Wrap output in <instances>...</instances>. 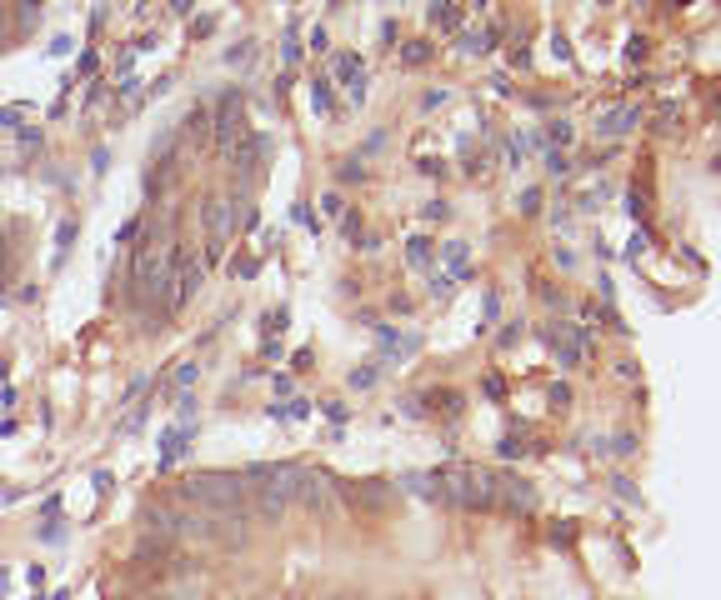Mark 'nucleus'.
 Returning a JSON list of instances; mask_svg holds the SVG:
<instances>
[{"label":"nucleus","mask_w":721,"mask_h":600,"mask_svg":"<svg viewBox=\"0 0 721 600\" xmlns=\"http://www.w3.org/2000/svg\"><path fill=\"white\" fill-rule=\"evenodd\" d=\"M190 380H196V360H185V366L176 371V380H171V385H176V391H185V385H190Z\"/></svg>","instance_id":"20"},{"label":"nucleus","mask_w":721,"mask_h":600,"mask_svg":"<svg viewBox=\"0 0 721 600\" xmlns=\"http://www.w3.org/2000/svg\"><path fill=\"white\" fill-rule=\"evenodd\" d=\"M406 255H411V265H431V241H421V235H416V241L406 245Z\"/></svg>","instance_id":"13"},{"label":"nucleus","mask_w":721,"mask_h":600,"mask_svg":"<svg viewBox=\"0 0 721 600\" xmlns=\"http://www.w3.org/2000/svg\"><path fill=\"white\" fill-rule=\"evenodd\" d=\"M136 230H140V221H125V225L116 230V245H125V241H136Z\"/></svg>","instance_id":"21"},{"label":"nucleus","mask_w":721,"mask_h":600,"mask_svg":"<svg viewBox=\"0 0 721 600\" xmlns=\"http://www.w3.org/2000/svg\"><path fill=\"white\" fill-rule=\"evenodd\" d=\"M196 10V0H171V15H190Z\"/></svg>","instance_id":"24"},{"label":"nucleus","mask_w":721,"mask_h":600,"mask_svg":"<svg viewBox=\"0 0 721 600\" xmlns=\"http://www.w3.org/2000/svg\"><path fill=\"white\" fill-rule=\"evenodd\" d=\"M40 140H46V135H40V131H20V150H35Z\"/></svg>","instance_id":"22"},{"label":"nucleus","mask_w":721,"mask_h":600,"mask_svg":"<svg viewBox=\"0 0 721 600\" xmlns=\"http://www.w3.org/2000/svg\"><path fill=\"white\" fill-rule=\"evenodd\" d=\"M301 510H311V516H326V521H336L341 510H336V490H331V480L321 476V470H295V496H291Z\"/></svg>","instance_id":"2"},{"label":"nucleus","mask_w":721,"mask_h":600,"mask_svg":"<svg viewBox=\"0 0 721 600\" xmlns=\"http://www.w3.org/2000/svg\"><path fill=\"white\" fill-rule=\"evenodd\" d=\"M351 385H356V391H371V385H376V366H366V371H351Z\"/></svg>","instance_id":"18"},{"label":"nucleus","mask_w":721,"mask_h":600,"mask_svg":"<svg viewBox=\"0 0 721 600\" xmlns=\"http://www.w3.org/2000/svg\"><path fill=\"white\" fill-rule=\"evenodd\" d=\"M176 135H181V140H190V145H206V140H210V105H201V100L190 105Z\"/></svg>","instance_id":"7"},{"label":"nucleus","mask_w":721,"mask_h":600,"mask_svg":"<svg viewBox=\"0 0 721 600\" xmlns=\"http://www.w3.org/2000/svg\"><path fill=\"white\" fill-rule=\"evenodd\" d=\"M190 440H196V420H181V425H171V431L161 435V470H171L185 450H190Z\"/></svg>","instance_id":"6"},{"label":"nucleus","mask_w":721,"mask_h":600,"mask_svg":"<svg viewBox=\"0 0 721 600\" xmlns=\"http://www.w3.org/2000/svg\"><path fill=\"white\" fill-rule=\"evenodd\" d=\"M291 600H306V595H291Z\"/></svg>","instance_id":"25"},{"label":"nucleus","mask_w":721,"mask_h":600,"mask_svg":"<svg viewBox=\"0 0 721 600\" xmlns=\"http://www.w3.org/2000/svg\"><path fill=\"white\" fill-rule=\"evenodd\" d=\"M55 241H60V245H55V265H60V261H66V250H71V241H75V225L66 221V225H60V235H55Z\"/></svg>","instance_id":"16"},{"label":"nucleus","mask_w":721,"mask_h":600,"mask_svg":"<svg viewBox=\"0 0 721 600\" xmlns=\"http://www.w3.org/2000/svg\"><path fill=\"white\" fill-rule=\"evenodd\" d=\"M331 80H341L346 91H351V100H366V66H360V55H336L331 60Z\"/></svg>","instance_id":"5"},{"label":"nucleus","mask_w":721,"mask_h":600,"mask_svg":"<svg viewBox=\"0 0 721 600\" xmlns=\"http://www.w3.org/2000/svg\"><path fill=\"white\" fill-rule=\"evenodd\" d=\"M26 581L40 590V585H46V565H30V570H26Z\"/></svg>","instance_id":"23"},{"label":"nucleus","mask_w":721,"mask_h":600,"mask_svg":"<svg viewBox=\"0 0 721 600\" xmlns=\"http://www.w3.org/2000/svg\"><path fill=\"white\" fill-rule=\"evenodd\" d=\"M95 66H100V60H95V50L86 46V50H80V60H75V75H86V80H91V75H95Z\"/></svg>","instance_id":"17"},{"label":"nucleus","mask_w":721,"mask_h":600,"mask_svg":"<svg viewBox=\"0 0 721 600\" xmlns=\"http://www.w3.org/2000/svg\"><path fill=\"white\" fill-rule=\"evenodd\" d=\"M271 415H275V420H301V415H306V400H286V405H275Z\"/></svg>","instance_id":"15"},{"label":"nucleus","mask_w":721,"mask_h":600,"mask_svg":"<svg viewBox=\"0 0 721 600\" xmlns=\"http://www.w3.org/2000/svg\"><path fill=\"white\" fill-rule=\"evenodd\" d=\"M431 26L456 30V6H451V0H436V6H431Z\"/></svg>","instance_id":"11"},{"label":"nucleus","mask_w":721,"mask_h":600,"mask_svg":"<svg viewBox=\"0 0 721 600\" xmlns=\"http://www.w3.org/2000/svg\"><path fill=\"white\" fill-rule=\"evenodd\" d=\"M26 111H30V105H6V111H0V125H6V131H20Z\"/></svg>","instance_id":"14"},{"label":"nucleus","mask_w":721,"mask_h":600,"mask_svg":"<svg viewBox=\"0 0 721 600\" xmlns=\"http://www.w3.org/2000/svg\"><path fill=\"white\" fill-rule=\"evenodd\" d=\"M226 66L250 71V66H256V40H241V46H230V50H226Z\"/></svg>","instance_id":"10"},{"label":"nucleus","mask_w":721,"mask_h":600,"mask_svg":"<svg viewBox=\"0 0 721 600\" xmlns=\"http://www.w3.org/2000/svg\"><path fill=\"white\" fill-rule=\"evenodd\" d=\"M426 60H431V46H421V40H416V46L406 50V66H426Z\"/></svg>","instance_id":"19"},{"label":"nucleus","mask_w":721,"mask_h":600,"mask_svg":"<svg viewBox=\"0 0 721 600\" xmlns=\"http://www.w3.org/2000/svg\"><path fill=\"white\" fill-rule=\"evenodd\" d=\"M331 75H316V85H311V105H316V111H321V115H336V91H331Z\"/></svg>","instance_id":"9"},{"label":"nucleus","mask_w":721,"mask_h":600,"mask_svg":"<svg viewBox=\"0 0 721 600\" xmlns=\"http://www.w3.org/2000/svg\"><path fill=\"white\" fill-rule=\"evenodd\" d=\"M241 216H246V210H241V200H236V196H216V200L206 205V230H210V250H221V245L230 241V235L241 230Z\"/></svg>","instance_id":"4"},{"label":"nucleus","mask_w":721,"mask_h":600,"mask_svg":"<svg viewBox=\"0 0 721 600\" xmlns=\"http://www.w3.org/2000/svg\"><path fill=\"white\" fill-rule=\"evenodd\" d=\"M636 120H641V111H636V105H617V111H606V115L596 120V131H601V135H626Z\"/></svg>","instance_id":"8"},{"label":"nucleus","mask_w":721,"mask_h":600,"mask_svg":"<svg viewBox=\"0 0 721 600\" xmlns=\"http://www.w3.org/2000/svg\"><path fill=\"white\" fill-rule=\"evenodd\" d=\"M201 281H206V261L190 245H176V281H171V310H181V306H190L196 300V290H201Z\"/></svg>","instance_id":"3"},{"label":"nucleus","mask_w":721,"mask_h":600,"mask_svg":"<svg viewBox=\"0 0 721 600\" xmlns=\"http://www.w3.org/2000/svg\"><path fill=\"white\" fill-rule=\"evenodd\" d=\"M246 490H250L246 476H196V480H185V496L210 505V510H236L246 500Z\"/></svg>","instance_id":"1"},{"label":"nucleus","mask_w":721,"mask_h":600,"mask_svg":"<svg viewBox=\"0 0 721 600\" xmlns=\"http://www.w3.org/2000/svg\"><path fill=\"white\" fill-rule=\"evenodd\" d=\"M441 255H446V265H451L456 275H466V270H471V265H466V245H461V241H451V245L441 250Z\"/></svg>","instance_id":"12"}]
</instances>
